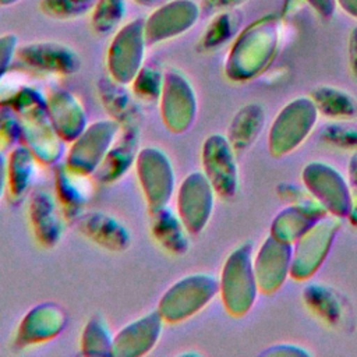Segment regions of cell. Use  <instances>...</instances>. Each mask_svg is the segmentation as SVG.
<instances>
[{"mask_svg": "<svg viewBox=\"0 0 357 357\" xmlns=\"http://www.w3.org/2000/svg\"><path fill=\"white\" fill-rule=\"evenodd\" d=\"M137 139L135 134L132 131L123 132L119 138H116L114 144L106 153L103 162L98 167V170L93 173L100 181L109 183L119 180L126 170L130 167L132 162H135L137 153Z\"/></svg>", "mask_w": 357, "mask_h": 357, "instance_id": "obj_22", "label": "cell"}, {"mask_svg": "<svg viewBox=\"0 0 357 357\" xmlns=\"http://www.w3.org/2000/svg\"><path fill=\"white\" fill-rule=\"evenodd\" d=\"M258 291L252 244L244 243L234 248L223 264L219 278L222 304L229 315L236 318L244 317L252 308Z\"/></svg>", "mask_w": 357, "mask_h": 357, "instance_id": "obj_2", "label": "cell"}, {"mask_svg": "<svg viewBox=\"0 0 357 357\" xmlns=\"http://www.w3.org/2000/svg\"><path fill=\"white\" fill-rule=\"evenodd\" d=\"M134 92L142 99H155L160 95L163 82L152 70H142L134 77Z\"/></svg>", "mask_w": 357, "mask_h": 357, "instance_id": "obj_31", "label": "cell"}, {"mask_svg": "<svg viewBox=\"0 0 357 357\" xmlns=\"http://www.w3.org/2000/svg\"><path fill=\"white\" fill-rule=\"evenodd\" d=\"M151 231L155 240L169 252L181 255L188 248V231L176 211L167 205L151 211Z\"/></svg>", "mask_w": 357, "mask_h": 357, "instance_id": "obj_20", "label": "cell"}, {"mask_svg": "<svg viewBox=\"0 0 357 357\" xmlns=\"http://www.w3.org/2000/svg\"><path fill=\"white\" fill-rule=\"evenodd\" d=\"M50 121L64 142H73L88 126L79 102L67 92H57L46 102Z\"/></svg>", "mask_w": 357, "mask_h": 357, "instance_id": "obj_17", "label": "cell"}, {"mask_svg": "<svg viewBox=\"0 0 357 357\" xmlns=\"http://www.w3.org/2000/svg\"><path fill=\"white\" fill-rule=\"evenodd\" d=\"M339 227V218L332 215L324 216L293 244L291 279L298 282L307 280L321 268Z\"/></svg>", "mask_w": 357, "mask_h": 357, "instance_id": "obj_6", "label": "cell"}, {"mask_svg": "<svg viewBox=\"0 0 357 357\" xmlns=\"http://www.w3.org/2000/svg\"><path fill=\"white\" fill-rule=\"evenodd\" d=\"M22 57L26 60V63H31L33 66H39L40 68L46 70H54V71H71L74 70V57L71 54H67L61 50H53V49H29V52L24 53ZM38 67V68H39Z\"/></svg>", "mask_w": 357, "mask_h": 357, "instance_id": "obj_29", "label": "cell"}, {"mask_svg": "<svg viewBox=\"0 0 357 357\" xmlns=\"http://www.w3.org/2000/svg\"><path fill=\"white\" fill-rule=\"evenodd\" d=\"M7 190V158L0 151V199Z\"/></svg>", "mask_w": 357, "mask_h": 357, "instance_id": "obj_36", "label": "cell"}, {"mask_svg": "<svg viewBox=\"0 0 357 357\" xmlns=\"http://www.w3.org/2000/svg\"><path fill=\"white\" fill-rule=\"evenodd\" d=\"M202 173L212 184L216 195L231 198L238 188V167L236 151L226 135L212 134L204 144L201 151Z\"/></svg>", "mask_w": 357, "mask_h": 357, "instance_id": "obj_10", "label": "cell"}, {"mask_svg": "<svg viewBox=\"0 0 357 357\" xmlns=\"http://www.w3.org/2000/svg\"><path fill=\"white\" fill-rule=\"evenodd\" d=\"M91 187L88 176L70 169L66 163L56 173V192L66 215L77 213L86 202Z\"/></svg>", "mask_w": 357, "mask_h": 357, "instance_id": "obj_23", "label": "cell"}, {"mask_svg": "<svg viewBox=\"0 0 357 357\" xmlns=\"http://www.w3.org/2000/svg\"><path fill=\"white\" fill-rule=\"evenodd\" d=\"M301 181L326 213L347 219L351 209V191L347 178L332 165L314 160L304 166Z\"/></svg>", "mask_w": 357, "mask_h": 357, "instance_id": "obj_5", "label": "cell"}, {"mask_svg": "<svg viewBox=\"0 0 357 357\" xmlns=\"http://www.w3.org/2000/svg\"><path fill=\"white\" fill-rule=\"evenodd\" d=\"M134 163L149 209L166 206L174 192V170L167 155L156 146H145Z\"/></svg>", "mask_w": 357, "mask_h": 357, "instance_id": "obj_7", "label": "cell"}, {"mask_svg": "<svg viewBox=\"0 0 357 357\" xmlns=\"http://www.w3.org/2000/svg\"><path fill=\"white\" fill-rule=\"evenodd\" d=\"M28 215L38 243L43 247H53L63 231L56 199L45 190L32 192L28 204Z\"/></svg>", "mask_w": 357, "mask_h": 357, "instance_id": "obj_16", "label": "cell"}, {"mask_svg": "<svg viewBox=\"0 0 357 357\" xmlns=\"http://www.w3.org/2000/svg\"><path fill=\"white\" fill-rule=\"evenodd\" d=\"M324 216H326L325 209L290 204L275 216L269 234L280 241L294 244Z\"/></svg>", "mask_w": 357, "mask_h": 357, "instance_id": "obj_18", "label": "cell"}, {"mask_svg": "<svg viewBox=\"0 0 357 357\" xmlns=\"http://www.w3.org/2000/svg\"><path fill=\"white\" fill-rule=\"evenodd\" d=\"M347 181L351 191V209L347 220L353 227H357V149L353 151V155L349 160Z\"/></svg>", "mask_w": 357, "mask_h": 357, "instance_id": "obj_33", "label": "cell"}, {"mask_svg": "<svg viewBox=\"0 0 357 357\" xmlns=\"http://www.w3.org/2000/svg\"><path fill=\"white\" fill-rule=\"evenodd\" d=\"M218 294L219 279L209 273H191L167 287L156 311L165 322L178 324L202 311Z\"/></svg>", "mask_w": 357, "mask_h": 357, "instance_id": "obj_3", "label": "cell"}, {"mask_svg": "<svg viewBox=\"0 0 357 357\" xmlns=\"http://www.w3.org/2000/svg\"><path fill=\"white\" fill-rule=\"evenodd\" d=\"M21 137V127L18 116L6 110L0 113V144L3 146L11 145L17 138Z\"/></svg>", "mask_w": 357, "mask_h": 357, "instance_id": "obj_32", "label": "cell"}, {"mask_svg": "<svg viewBox=\"0 0 357 357\" xmlns=\"http://www.w3.org/2000/svg\"><path fill=\"white\" fill-rule=\"evenodd\" d=\"M307 308L329 326H337L343 318V305L337 294L321 283H308L303 290Z\"/></svg>", "mask_w": 357, "mask_h": 357, "instance_id": "obj_24", "label": "cell"}, {"mask_svg": "<svg viewBox=\"0 0 357 357\" xmlns=\"http://www.w3.org/2000/svg\"><path fill=\"white\" fill-rule=\"evenodd\" d=\"M275 49V36L265 35H244L233 47L229 61L227 74L233 79H248L272 57Z\"/></svg>", "mask_w": 357, "mask_h": 357, "instance_id": "obj_14", "label": "cell"}, {"mask_svg": "<svg viewBox=\"0 0 357 357\" xmlns=\"http://www.w3.org/2000/svg\"><path fill=\"white\" fill-rule=\"evenodd\" d=\"M216 192L202 172L190 173L176 192V212L190 234L201 233L208 225Z\"/></svg>", "mask_w": 357, "mask_h": 357, "instance_id": "obj_9", "label": "cell"}, {"mask_svg": "<svg viewBox=\"0 0 357 357\" xmlns=\"http://www.w3.org/2000/svg\"><path fill=\"white\" fill-rule=\"evenodd\" d=\"M21 137L38 162L56 163L64 153V141L54 130L46 103L32 92H22L15 99Z\"/></svg>", "mask_w": 357, "mask_h": 357, "instance_id": "obj_1", "label": "cell"}, {"mask_svg": "<svg viewBox=\"0 0 357 357\" xmlns=\"http://www.w3.org/2000/svg\"><path fill=\"white\" fill-rule=\"evenodd\" d=\"M81 351L85 356H112L113 335L100 315H93L81 333Z\"/></svg>", "mask_w": 357, "mask_h": 357, "instance_id": "obj_28", "label": "cell"}, {"mask_svg": "<svg viewBox=\"0 0 357 357\" xmlns=\"http://www.w3.org/2000/svg\"><path fill=\"white\" fill-rule=\"evenodd\" d=\"M142 60V46L137 39L119 38L113 43L109 57V66L117 81L128 82L139 71Z\"/></svg>", "mask_w": 357, "mask_h": 357, "instance_id": "obj_25", "label": "cell"}, {"mask_svg": "<svg viewBox=\"0 0 357 357\" xmlns=\"http://www.w3.org/2000/svg\"><path fill=\"white\" fill-rule=\"evenodd\" d=\"M160 114L165 126L174 134L187 131L197 114L195 95L188 82L176 74H169L160 92Z\"/></svg>", "mask_w": 357, "mask_h": 357, "instance_id": "obj_12", "label": "cell"}, {"mask_svg": "<svg viewBox=\"0 0 357 357\" xmlns=\"http://www.w3.org/2000/svg\"><path fill=\"white\" fill-rule=\"evenodd\" d=\"M67 317L61 307L40 303L31 308L17 329V343L21 346L39 344L54 339L66 326Z\"/></svg>", "mask_w": 357, "mask_h": 357, "instance_id": "obj_15", "label": "cell"}, {"mask_svg": "<svg viewBox=\"0 0 357 357\" xmlns=\"http://www.w3.org/2000/svg\"><path fill=\"white\" fill-rule=\"evenodd\" d=\"M78 226L88 238L103 248L123 251L130 245L128 230L117 219L103 212H91L81 216Z\"/></svg>", "mask_w": 357, "mask_h": 357, "instance_id": "obj_19", "label": "cell"}, {"mask_svg": "<svg viewBox=\"0 0 357 357\" xmlns=\"http://www.w3.org/2000/svg\"><path fill=\"white\" fill-rule=\"evenodd\" d=\"M312 353L310 350H307L305 347H301L298 344H291V343H280V344H273L269 349H265L261 351V356H286V357H291V356H311Z\"/></svg>", "mask_w": 357, "mask_h": 357, "instance_id": "obj_34", "label": "cell"}, {"mask_svg": "<svg viewBox=\"0 0 357 357\" xmlns=\"http://www.w3.org/2000/svg\"><path fill=\"white\" fill-rule=\"evenodd\" d=\"M318 110L311 98L289 102L273 119L268 131V149L275 158H283L298 148L312 131Z\"/></svg>", "mask_w": 357, "mask_h": 357, "instance_id": "obj_4", "label": "cell"}, {"mask_svg": "<svg viewBox=\"0 0 357 357\" xmlns=\"http://www.w3.org/2000/svg\"><path fill=\"white\" fill-rule=\"evenodd\" d=\"M349 57H350V68L357 78V28L353 29L350 42H349Z\"/></svg>", "mask_w": 357, "mask_h": 357, "instance_id": "obj_35", "label": "cell"}, {"mask_svg": "<svg viewBox=\"0 0 357 357\" xmlns=\"http://www.w3.org/2000/svg\"><path fill=\"white\" fill-rule=\"evenodd\" d=\"M119 124L113 120H100L86 126L71 142L66 165L81 174H93L114 144Z\"/></svg>", "mask_w": 357, "mask_h": 357, "instance_id": "obj_8", "label": "cell"}, {"mask_svg": "<svg viewBox=\"0 0 357 357\" xmlns=\"http://www.w3.org/2000/svg\"><path fill=\"white\" fill-rule=\"evenodd\" d=\"M321 139L331 146L340 149H357V126L346 123L344 120H335L328 123L321 130Z\"/></svg>", "mask_w": 357, "mask_h": 357, "instance_id": "obj_30", "label": "cell"}, {"mask_svg": "<svg viewBox=\"0 0 357 357\" xmlns=\"http://www.w3.org/2000/svg\"><path fill=\"white\" fill-rule=\"evenodd\" d=\"M293 244L268 236L254 255V272L261 293L271 294L290 276Z\"/></svg>", "mask_w": 357, "mask_h": 357, "instance_id": "obj_11", "label": "cell"}, {"mask_svg": "<svg viewBox=\"0 0 357 357\" xmlns=\"http://www.w3.org/2000/svg\"><path fill=\"white\" fill-rule=\"evenodd\" d=\"M36 158L25 146H15L7 156V191L13 198H21L31 184Z\"/></svg>", "mask_w": 357, "mask_h": 357, "instance_id": "obj_26", "label": "cell"}, {"mask_svg": "<svg viewBox=\"0 0 357 357\" xmlns=\"http://www.w3.org/2000/svg\"><path fill=\"white\" fill-rule=\"evenodd\" d=\"M163 322L158 311L131 321L113 336L112 356L139 357L149 353L160 337Z\"/></svg>", "mask_w": 357, "mask_h": 357, "instance_id": "obj_13", "label": "cell"}, {"mask_svg": "<svg viewBox=\"0 0 357 357\" xmlns=\"http://www.w3.org/2000/svg\"><path fill=\"white\" fill-rule=\"evenodd\" d=\"M265 124V112L261 105L250 103L241 107L227 128V139L236 152L254 144Z\"/></svg>", "mask_w": 357, "mask_h": 357, "instance_id": "obj_21", "label": "cell"}, {"mask_svg": "<svg viewBox=\"0 0 357 357\" xmlns=\"http://www.w3.org/2000/svg\"><path fill=\"white\" fill-rule=\"evenodd\" d=\"M311 99L322 114L332 120H349L357 114L356 100L344 91L332 86H319L311 92Z\"/></svg>", "mask_w": 357, "mask_h": 357, "instance_id": "obj_27", "label": "cell"}]
</instances>
